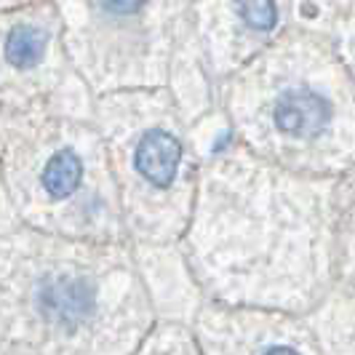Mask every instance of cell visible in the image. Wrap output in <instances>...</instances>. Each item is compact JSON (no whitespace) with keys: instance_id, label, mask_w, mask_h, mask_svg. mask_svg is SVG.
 Wrapping results in <instances>:
<instances>
[{"instance_id":"cell-1","label":"cell","mask_w":355,"mask_h":355,"mask_svg":"<svg viewBox=\"0 0 355 355\" xmlns=\"http://www.w3.org/2000/svg\"><path fill=\"white\" fill-rule=\"evenodd\" d=\"M94 94L153 86L163 70L166 0H53Z\"/></svg>"},{"instance_id":"cell-2","label":"cell","mask_w":355,"mask_h":355,"mask_svg":"<svg viewBox=\"0 0 355 355\" xmlns=\"http://www.w3.org/2000/svg\"><path fill=\"white\" fill-rule=\"evenodd\" d=\"M89 91L53 0L0 11V110L56 115L59 105L86 99Z\"/></svg>"},{"instance_id":"cell-3","label":"cell","mask_w":355,"mask_h":355,"mask_svg":"<svg viewBox=\"0 0 355 355\" xmlns=\"http://www.w3.org/2000/svg\"><path fill=\"white\" fill-rule=\"evenodd\" d=\"M96 288L80 272H49L35 288V304L43 320L53 329H80L91 318Z\"/></svg>"},{"instance_id":"cell-4","label":"cell","mask_w":355,"mask_h":355,"mask_svg":"<svg viewBox=\"0 0 355 355\" xmlns=\"http://www.w3.org/2000/svg\"><path fill=\"white\" fill-rule=\"evenodd\" d=\"M272 123L286 137L313 139L331 123V105L315 91H284L272 105Z\"/></svg>"},{"instance_id":"cell-5","label":"cell","mask_w":355,"mask_h":355,"mask_svg":"<svg viewBox=\"0 0 355 355\" xmlns=\"http://www.w3.org/2000/svg\"><path fill=\"white\" fill-rule=\"evenodd\" d=\"M230 17L254 35H267L278 24V3L275 0H227Z\"/></svg>"},{"instance_id":"cell-6","label":"cell","mask_w":355,"mask_h":355,"mask_svg":"<svg viewBox=\"0 0 355 355\" xmlns=\"http://www.w3.org/2000/svg\"><path fill=\"white\" fill-rule=\"evenodd\" d=\"M265 355H300L294 347H288V345H275V347H270Z\"/></svg>"},{"instance_id":"cell-7","label":"cell","mask_w":355,"mask_h":355,"mask_svg":"<svg viewBox=\"0 0 355 355\" xmlns=\"http://www.w3.org/2000/svg\"><path fill=\"white\" fill-rule=\"evenodd\" d=\"M27 3H35V0H0V11H6V8H17V6H27Z\"/></svg>"}]
</instances>
